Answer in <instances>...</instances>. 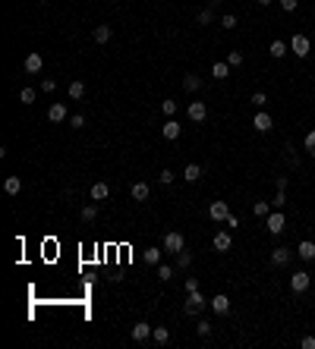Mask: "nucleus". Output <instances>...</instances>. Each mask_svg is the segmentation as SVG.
<instances>
[{"instance_id":"f257e3e1","label":"nucleus","mask_w":315,"mask_h":349,"mask_svg":"<svg viewBox=\"0 0 315 349\" xmlns=\"http://www.w3.org/2000/svg\"><path fill=\"white\" fill-rule=\"evenodd\" d=\"M205 305H208V302H205V296L202 293H186V302H183V312L186 314H192V318H196V314H202L205 312Z\"/></svg>"},{"instance_id":"f03ea898","label":"nucleus","mask_w":315,"mask_h":349,"mask_svg":"<svg viewBox=\"0 0 315 349\" xmlns=\"http://www.w3.org/2000/svg\"><path fill=\"white\" fill-rule=\"evenodd\" d=\"M186 249V239H183V233H177V230H170L164 236V252H170V255H177V252H183Z\"/></svg>"},{"instance_id":"7ed1b4c3","label":"nucleus","mask_w":315,"mask_h":349,"mask_svg":"<svg viewBox=\"0 0 315 349\" xmlns=\"http://www.w3.org/2000/svg\"><path fill=\"white\" fill-rule=\"evenodd\" d=\"M265 227H268V233H271V236H280V233H284V227H287V217L280 211H271L268 214V220H265Z\"/></svg>"},{"instance_id":"20e7f679","label":"nucleus","mask_w":315,"mask_h":349,"mask_svg":"<svg viewBox=\"0 0 315 349\" xmlns=\"http://www.w3.org/2000/svg\"><path fill=\"white\" fill-rule=\"evenodd\" d=\"M290 51L296 53L299 60H303V57H309V51H312L309 38H306V35H293V38H290Z\"/></svg>"},{"instance_id":"39448f33","label":"nucleus","mask_w":315,"mask_h":349,"mask_svg":"<svg viewBox=\"0 0 315 349\" xmlns=\"http://www.w3.org/2000/svg\"><path fill=\"white\" fill-rule=\"evenodd\" d=\"M22 70H25V72H32V76H38V72L44 70V57H41V53H38V51H32L29 57H25Z\"/></svg>"},{"instance_id":"423d86ee","label":"nucleus","mask_w":315,"mask_h":349,"mask_svg":"<svg viewBox=\"0 0 315 349\" xmlns=\"http://www.w3.org/2000/svg\"><path fill=\"white\" fill-rule=\"evenodd\" d=\"M208 217H211V220H218V224H224V220L230 217V205H227V201H211Z\"/></svg>"},{"instance_id":"0eeeda50","label":"nucleus","mask_w":315,"mask_h":349,"mask_svg":"<svg viewBox=\"0 0 315 349\" xmlns=\"http://www.w3.org/2000/svg\"><path fill=\"white\" fill-rule=\"evenodd\" d=\"M290 258H293V252L287 249V245L271 249V264H274V267H287V264H290Z\"/></svg>"},{"instance_id":"6e6552de","label":"nucleus","mask_w":315,"mask_h":349,"mask_svg":"<svg viewBox=\"0 0 315 349\" xmlns=\"http://www.w3.org/2000/svg\"><path fill=\"white\" fill-rule=\"evenodd\" d=\"M151 331H155V327H151V324H145V321H139V324H132L130 337L136 340V343H145V340H151Z\"/></svg>"},{"instance_id":"1a4fd4ad","label":"nucleus","mask_w":315,"mask_h":349,"mask_svg":"<svg viewBox=\"0 0 315 349\" xmlns=\"http://www.w3.org/2000/svg\"><path fill=\"white\" fill-rule=\"evenodd\" d=\"M211 245H214V252H230L233 236L227 230H218V233H214V239H211Z\"/></svg>"},{"instance_id":"9d476101","label":"nucleus","mask_w":315,"mask_h":349,"mask_svg":"<svg viewBox=\"0 0 315 349\" xmlns=\"http://www.w3.org/2000/svg\"><path fill=\"white\" fill-rule=\"evenodd\" d=\"M309 283H312V277H309L306 271H296V274L290 277V290H293V293H306V290H309Z\"/></svg>"},{"instance_id":"9b49d317","label":"nucleus","mask_w":315,"mask_h":349,"mask_svg":"<svg viewBox=\"0 0 315 349\" xmlns=\"http://www.w3.org/2000/svg\"><path fill=\"white\" fill-rule=\"evenodd\" d=\"M186 113H189L192 123H202V120L208 117V107H205V101H192V104L186 107Z\"/></svg>"},{"instance_id":"f8f14e48","label":"nucleus","mask_w":315,"mask_h":349,"mask_svg":"<svg viewBox=\"0 0 315 349\" xmlns=\"http://www.w3.org/2000/svg\"><path fill=\"white\" fill-rule=\"evenodd\" d=\"M271 113H268V110H259L256 113V117H252V129H256V132H268V129H271Z\"/></svg>"},{"instance_id":"ddd939ff","label":"nucleus","mask_w":315,"mask_h":349,"mask_svg":"<svg viewBox=\"0 0 315 349\" xmlns=\"http://www.w3.org/2000/svg\"><path fill=\"white\" fill-rule=\"evenodd\" d=\"M296 255L303 261H315V243H312V239H303V243L296 245Z\"/></svg>"},{"instance_id":"4468645a","label":"nucleus","mask_w":315,"mask_h":349,"mask_svg":"<svg viewBox=\"0 0 315 349\" xmlns=\"http://www.w3.org/2000/svg\"><path fill=\"white\" fill-rule=\"evenodd\" d=\"M211 312L214 314H227V312H230V299H227L224 293H218V296L211 299Z\"/></svg>"},{"instance_id":"2eb2a0df","label":"nucleus","mask_w":315,"mask_h":349,"mask_svg":"<svg viewBox=\"0 0 315 349\" xmlns=\"http://www.w3.org/2000/svg\"><path fill=\"white\" fill-rule=\"evenodd\" d=\"M161 136H164L167 139V142H173V139H180V123H177V120H167V123H164V129H161Z\"/></svg>"},{"instance_id":"dca6fc26","label":"nucleus","mask_w":315,"mask_h":349,"mask_svg":"<svg viewBox=\"0 0 315 349\" xmlns=\"http://www.w3.org/2000/svg\"><path fill=\"white\" fill-rule=\"evenodd\" d=\"M132 198H136V201H148V195H151V186L148 183H132Z\"/></svg>"},{"instance_id":"f3484780","label":"nucleus","mask_w":315,"mask_h":349,"mask_svg":"<svg viewBox=\"0 0 315 349\" xmlns=\"http://www.w3.org/2000/svg\"><path fill=\"white\" fill-rule=\"evenodd\" d=\"M89 195H92V201H104L107 195H111V186H107V183H95L89 189Z\"/></svg>"},{"instance_id":"a211bd4d","label":"nucleus","mask_w":315,"mask_h":349,"mask_svg":"<svg viewBox=\"0 0 315 349\" xmlns=\"http://www.w3.org/2000/svg\"><path fill=\"white\" fill-rule=\"evenodd\" d=\"M48 120H51V123H63V120H66V104H51Z\"/></svg>"},{"instance_id":"6ab92c4d","label":"nucleus","mask_w":315,"mask_h":349,"mask_svg":"<svg viewBox=\"0 0 315 349\" xmlns=\"http://www.w3.org/2000/svg\"><path fill=\"white\" fill-rule=\"evenodd\" d=\"M3 189H6V195H19V192H22V179H19V176H6L3 179Z\"/></svg>"},{"instance_id":"aec40b11","label":"nucleus","mask_w":315,"mask_h":349,"mask_svg":"<svg viewBox=\"0 0 315 349\" xmlns=\"http://www.w3.org/2000/svg\"><path fill=\"white\" fill-rule=\"evenodd\" d=\"M211 76L214 79H227L230 76V63H227V60H218V63L211 66Z\"/></svg>"},{"instance_id":"412c9836","label":"nucleus","mask_w":315,"mask_h":349,"mask_svg":"<svg viewBox=\"0 0 315 349\" xmlns=\"http://www.w3.org/2000/svg\"><path fill=\"white\" fill-rule=\"evenodd\" d=\"M92 38H95L98 44H107V41H111V25H95V32H92Z\"/></svg>"},{"instance_id":"4be33fe9","label":"nucleus","mask_w":315,"mask_h":349,"mask_svg":"<svg viewBox=\"0 0 315 349\" xmlns=\"http://www.w3.org/2000/svg\"><path fill=\"white\" fill-rule=\"evenodd\" d=\"M183 88L186 91H199L202 88V79H199L196 72H189V76H183Z\"/></svg>"},{"instance_id":"5701e85b","label":"nucleus","mask_w":315,"mask_h":349,"mask_svg":"<svg viewBox=\"0 0 315 349\" xmlns=\"http://www.w3.org/2000/svg\"><path fill=\"white\" fill-rule=\"evenodd\" d=\"M183 179H189V183H196V179H202V167H199V164H186V170H183Z\"/></svg>"},{"instance_id":"b1692460","label":"nucleus","mask_w":315,"mask_h":349,"mask_svg":"<svg viewBox=\"0 0 315 349\" xmlns=\"http://www.w3.org/2000/svg\"><path fill=\"white\" fill-rule=\"evenodd\" d=\"M79 217H82V224H92V220L98 217V201H95V205H85L82 211H79Z\"/></svg>"},{"instance_id":"393cba45","label":"nucleus","mask_w":315,"mask_h":349,"mask_svg":"<svg viewBox=\"0 0 315 349\" xmlns=\"http://www.w3.org/2000/svg\"><path fill=\"white\" fill-rule=\"evenodd\" d=\"M196 22H199V25H211V22H214V10H211V6L199 10V13H196Z\"/></svg>"},{"instance_id":"a878e982","label":"nucleus","mask_w":315,"mask_h":349,"mask_svg":"<svg viewBox=\"0 0 315 349\" xmlns=\"http://www.w3.org/2000/svg\"><path fill=\"white\" fill-rule=\"evenodd\" d=\"M151 340H155V343H170V327H155V331H151Z\"/></svg>"},{"instance_id":"bb28decb","label":"nucleus","mask_w":315,"mask_h":349,"mask_svg":"<svg viewBox=\"0 0 315 349\" xmlns=\"http://www.w3.org/2000/svg\"><path fill=\"white\" fill-rule=\"evenodd\" d=\"M70 98L73 101H82L85 98V82H79V79H76V82H70Z\"/></svg>"},{"instance_id":"cd10ccee","label":"nucleus","mask_w":315,"mask_h":349,"mask_svg":"<svg viewBox=\"0 0 315 349\" xmlns=\"http://www.w3.org/2000/svg\"><path fill=\"white\" fill-rule=\"evenodd\" d=\"M35 98H38L35 88H22L19 91V104H35Z\"/></svg>"},{"instance_id":"c85d7f7f","label":"nucleus","mask_w":315,"mask_h":349,"mask_svg":"<svg viewBox=\"0 0 315 349\" xmlns=\"http://www.w3.org/2000/svg\"><path fill=\"white\" fill-rule=\"evenodd\" d=\"M252 214H256V217H268V214H271V205H268V201H256V205H252Z\"/></svg>"},{"instance_id":"c756f323","label":"nucleus","mask_w":315,"mask_h":349,"mask_svg":"<svg viewBox=\"0 0 315 349\" xmlns=\"http://www.w3.org/2000/svg\"><path fill=\"white\" fill-rule=\"evenodd\" d=\"M303 148H306V151H309L312 157H315V129H309V132H306V139H303Z\"/></svg>"},{"instance_id":"7c9ffc66","label":"nucleus","mask_w":315,"mask_h":349,"mask_svg":"<svg viewBox=\"0 0 315 349\" xmlns=\"http://www.w3.org/2000/svg\"><path fill=\"white\" fill-rule=\"evenodd\" d=\"M192 264V252H177V267H189Z\"/></svg>"},{"instance_id":"2f4dec72","label":"nucleus","mask_w":315,"mask_h":349,"mask_svg":"<svg viewBox=\"0 0 315 349\" xmlns=\"http://www.w3.org/2000/svg\"><path fill=\"white\" fill-rule=\"evenodd\" d=\"M243 51H230V53H227V63H230V66H243Z\"/></svg>"},{"instance_id":"473e14b6","label":"nucleus","mask_w":315,"mask_h":349,"mask_svg":"<svg viewBox=\"0 0 315 349\" xmlns=\"http://www.w3.org/2000/svg\"><path fill=\"white\" fill-rule=\"evenodd\" d=\"M249 101H252V104L259 107V110H265V104H268V95H265V91H256V95H252Z\"/></svg>"},{"instance_id":"72a5a7b5","label":"nucleus","mask_w":315,"mask_h":349,"mask_svg":"<svg viewBox=\"0 0 315 349\" xmlns=\"http://www.w3.org/2000/svg\"><path fill=\"white\" fill-rule=\"evenodd\" d=\"M161 252H164V249H145V261H148V264H158Z\"/></svg>"},{"instance_id":"f704fd0d","label":"nucleus","mask_w":315,"mask_h":349,"mask_svg":"<svg viewBox=\"0 0 315 349\" xmlns=\"http://www.w3.org/2000/svg\"><path fill=\"white\" fill-rule=\"evenodd\" d=\"M221 29H237V16H233V13L221 16Z\"/></svg>"},{"instance_id":"c9c22d12","label":"nucleus","mask_w":315,"mask_h":349,"mask_svg":"<svg viewBox=\"0 0 315 349\" xmlns=\"http://www.w3.org/2000/svg\"><path fill=\"white\" fill-rule=\"evenodd\" d=\"M284 53H287L284 41H271V57H284Z\"/></svg>"},{"instance_id":"e433bc0d","label":"nucleus","mask_w":315,"mask_h":349,"mask_svg":"<svg viewBox=\"0 0 315 349\" xmlns=\"http://www.w3.org/2000/svg\"><path fill=\"white\" fill-rule=\"evenodd\" d=\"M170 277H173L170 264H158V280H170Z\"/></svg>"},{"instance_id":"4c0bfd02","label":"nucleus","mask_w":315,"mask_h":349,"mask_svg":"<svg viewBox=\"0 0 315 349\" xmlns=\"http://www.w3.org/2000/svg\"><path fill=\"white\" fill-rule=\"evenodd\" d=\"M271 205H274V208H284V205H287V189H278V195H274Z\"/></svg>"},{"instance_id":"58836bf2","label":"nucleus","mask_w":315,"mask_h":349,"mask_svg":"<svg viewBox=\"0 0 315 349\" xmlns=\"http://www.w3.org/2000/svg\"><path fill=\"white\" fill-rule=\"evenodd\" d=\"M161 110H164L167 117H173V113H177V101H170V98H167L164 104H161Z\"/></svg>"},{"instance_id":"ea45409f","label":"nucleus","mask_w":315,"mask_h":349,"mask_svg":"<svg viewBox=\"0 0 315 349\" xmlns=\"http://www.w3.org/2000/svg\"><path fill=\"white\" fill-rule=\"evenodd\" d=\"M196 333H199V337H208V333H211V324H208V321H199V324H196Z\"/></svg>"},{"instance_id":"a19ab883","label":"nucleus","mask_w":315,"mask_h":349,"mask_svg":"<svg viewBox=\"0 0 315 349\" xmlns=\"http://www.w3.org/2000/svg\"><path fill=\"white\" fill-rule=\"evenodd\" d=\"M82 126H85V117H82V113L70 117V129H82Z\"/></svg>"},{"instance_id":"79ce46f5","label":"nucleus","mask_w":315,"mask_h":349,"mask_svg":"<svg viewBox=\"0 0 315 349\" xmlns=\"http://www.w3.org/2000/svg\"><path fill=\"white\" fill-rule=\"evenodd\" d=\"M158 183H161V186H170V183H173V173H170V170H161V173H158Z\"/></svg>"},{"instance_id":"37998d69","label":"nucleus","mask_w":315,"mask_h":349,"mask_svg":"<svg viewBox=\"0 0 315 349\" xmlns=\"http://www.w3.org/2000/svg\"><path fill=\"white\" fill-rule=\"evenodd\" d=\"M183 286H186V293H196V290H199V277H186Z\"/></svg>"},{"instance_id":"c03bdc74","label":"nucleus","mask_w":315,"mask_h":349,"mask_svg":"<svg viewBox=\"0 0 315 349\" xmlns=\"http://www.w3.org/2000/svg\"><path fill=\"white\" fill-rule=\"evenodd\" d=\"M280 10H287V13H293V10H296V0H280Z\"/></svg>"},{"instance_id":"a18cd8bd","label":"nucleus","mask_w":315,"mask_h":349,"mask_svg":"<svg viewBox=\"0 0 315 349\" xmlns=\"http://www.w3.org/2000/svg\"><path fill=\"white\" fill-rule=\"evenodd\" d=\"M299 346H303V349H315V337H303V340H299Z\"/></svg>"},{"instance_id":"49530a36","label":"nucleus","mask_w":315,"mask_h":349,"mask_svg":"<svg viewBox=\"0 0 315 349\" xmlns=\"http://www.w3.org/2000/svg\"><path fill=\"white\" fill-rule=\"evenodd\" d=\"M54 88H57V82H54V79H44V82H41V91H54Z\"/></svg>"},{"instance_id":"de8ad7c7","label":"nucleus","mask_w":315,"mask_h":349,"mask_svg":"<svg viewBox=\"0 0 315 349\" xmlns=\"http://www.w3.org/2000/svg\"><path fill=\"white\" fill-rule=\"evenodd\" d=\"M224 224H227V227H230V230H233V227H240V217H237V214H230V217H227Z\"/></svg>"},{"instance_id":"09e8293b","label":"nucleus","mask_w":315,"mask_h":349,"mask_svg":"<svg viewBox=\"0 0 315 349\" xmlns=\"http://www.w3.org/2000/svg\"><path fill=\"white\" fill-rule=\"evenodd\" d=\"M256 3H259V6H271V0H256Z\"/></svg>"}]
</instances>
